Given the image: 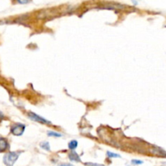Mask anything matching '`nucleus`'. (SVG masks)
<instances>
[{
	"instance_id": "obj_10",
	"label": "nucleus",
	"mask_w": 166,
	"mask_h": 166,
	"mask_svg": "<svg viewBox=\"0 0 166 166\" xmlns=\"http://www.w3.org/2000/svg\"><path fill=\"white\" fill-rule=\"evenodd\" d=\"M131 163L133 164H142L143 162L142 160H132Z\"/></svg>"
},
{
	"instance_id": "obj_6",
	"label": "nucleus",
	"mask_w": 166,
	"mask_h": 166,
	"mask_svg": "<svg viewBox=\"0 0 166 166\" xmlns=\"http://www.w3.org/2000/svg\"><path fill=\"white\" fill-rule=\"evenodd\" d=\"M78 147V142L76 140H71L70 143H68V148L70 150L74 151L75 148Z\"/></svg>"
},
{
	"instance_id": "obj_5",
	"label": "nucleus",
	"mask_w": 166,
	"mask_h": 166,
	"mask_svg": "<svg viewBox=\"0 0 166 166\" xmlns=\"http://www.w3.org/2000/svg\"><path fill=\"white\" fill-rule=\"evenodd\" d=\"M69 159L71 161H75V162H80L81 161V160H80V157H79V155L77 154L75 152H72L69 154Z\"/></svg>"
},
{
	"instance_id": "obj_9",
	"label": "nucleus",
	"mask_w": 166,
	"mask_h": 166,
	"mask_svg": "<svg viewBox=\"0 0 166 166\" xmlns=\"http://www.w3.org/2000/svg\"><path fill=\"white\" fill-rule=\"evenodd\" d=\"M107 157H110V158H116V157L120 158L121 156L119 154H116V153H111V152H107Z\"/></svg>"
},
{
	"instance_id": "obj_7",
	"label": "nucleus",
	"mask_w": 166,
	"mask_h": 166,
	"mask_svg": "<svg viewBox=\"0 0 166 166\" xmlns=\"http://www.w3.org/2000/svg\"><path fill=\"white\" fill-rule=\"evenodd\" d=\"M40 147H41L42 149L46 151H50V143L48 142H42V143H40Z\"/></svg>"
},
{
	"instance_id": "obj_4",
	"label": "nucleus",
	"mask_w": 166,
	"mask_h": 166,
	"mask_svg": "<svg viewBox=\"0 0 166 166\" xmlns=\"http://www.w3.org/2000/svg\"><path fill=\"white\" fill-rule=\"evenodd\" d=\"M8 148V143L7 140L4 138H0V153L4 152Z\"/></svg>"
},
{
	"instance_id": "obj_8",
	"label": "nucleus",
	"mask_w": 166,
	"mask_h": 166,
	"mask_svg": "<svg viewBox=\"0 0 166 166\" xmlns=\"http://www.w3.org/2000/svg\"><path fill=\"white\" fill-rule=\"evenodd\" d=\"M48 136H53V137H62V134L58 133L55 131H48L47 133Z\"/></svg>"
},
{
	"instance_id": "obj_13",
	"label": "nucleus",
	"mask_w": 166,
	"mask_h": 166,
	"mask_svg": "<svg viewBox=\"0 0 166 166\" xmlns=\"http://www.w3.org/2000/svg\"><path fill=\"white\" fill-rule=\"evenodd\" d=\"M4 118V116H3V114H2V112H0V119H2Z\"/></svg>"
},
{
	"instance_id": "obj_2",
	"label": "nucleus",
	"mask_w": 166,
	"mask_h": 166,
	"mask_svg": "<svg viewBox=\"0 0 166 166\" xmlns=\"http://www.w3.org/2000/svg\"><path fill=\"white\" fill-rule=\"evenodd\" d=\"M25 130V126L21 124V123H16V124H14L13 126L11 128V131H12V134L14 135H16V136H21L24 134Z\"/></svg>"
},
{
	"instance_id": "obj_3",
	"label": "nucleus",
	"mask_w": 166,
	"mask_h": 166,
	"mask_svg": "<svg viewBox=\"0 0 166 166\" xmlns=\"http://www.w3.org/2000/svg\"><path fill=\"white\" fill-rule=\"evenodd\" d=\"M28 116L29 118L30 119H32V121H35L36 123H41V124H48V125H50L51 123L49 122L48 120L45 119L44 118L41 117L38 114H35V113H32V112H29L28 114Z\"/></svg>"
},
{
	"instance_id": "obj_12",
	"label": "nucleus",
	"mask_w": 166,
	"mask_h": 166,
	"mask_svg": "<svg viewBox=\"0 0 166 166\" xmlns=\"http://www.w3.org/2000/svg\"><path fill=\"white\" fill-rule=\"evenodd\" d=\"M58 166H73V165L71 164H62Z\"/></svg>"
},
{
	"instance_id": "obj_1",
	"label": "nucleus",
	"mask_w": 166,
	"mask_h": 166,
	"mask_svg": "<svg viewBox=\"0 0 166 166\" xmlns=\"http://www.w3.org/2000/svg\"><path fill=\"white\" fill-rule=\"evenodd\" d=\"M19 158V153L16 152H11L5 155L3 157V162L7 166H13Z\"/></svg>"
},
{
	"instance_id": "obj_11",
	"label": "nucleus",
	"mask_w": 166,
	"mask_h": 166,
	"mask_svg": "<svg viewBox=\"0 0 166 166\" xmlns=\"http://www.w3.org/2000/svg\"><path fill=\"white\" fill-rule=\"evenodd\" d=\"M85 165L86 166H105L104 164H96V163H85Z\"/></svg>"
},
{
	"instance_id": "obj_14",
	"label": "nucleus",
	"mask_w": 166,
	"mask_h": 166,
	"mask_svg": "<svg viewBox=\"0 0 166 166\" xmlns=\"http://www.w3.org/2000/svg\"><path fill=\"white\" fill-rule=\"evenodd\" d=\"M19 3H27L28 2V1H24V2H21V1H18Z\"/></svg>"
}]
</instances>
